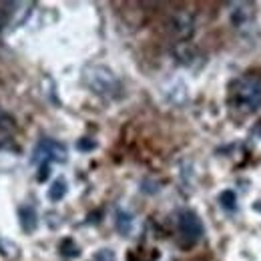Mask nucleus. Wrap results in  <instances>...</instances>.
Wrapping results in <instances>:
<instances>
[{"label":"nucleus","mask_w":261,"mask_h":261,"mask_svg":"<svg viewBox=\"0 0 261 261\" xmlns=\"http://www.w3.org/2000/svg\"><path fill=\"white\" fill-rule=\"evenodd\" d=\"M229 105L239 115H251L261 109V74L245 72L229 85Z\"/></svg>","instance_id":"1"},{"label":"nucleus","mask_w":261,"mask_h":261,"mask_svg":"<svg viewBox=\"0 0 261 261\" xmlns=\"http://www.w3.org/2000/svg\"><path fill=\"white\" fill-rule=\"evenodd\" d=\"M83 81L85 85L98 97L115 98L121 95L123 85L119 76L105 65H89L83 70Z\"/></svg>","instance_id":"2"},{"label":"nucleus","mask_w":261,"mask_h":261,"mask_svg":"<svg viewBox=\"0 0 261 261\" xmlns=\"http://www.w3.org/2000/svg\"><path fill=\"white\" fill-rule=\"evenodd\" d=\"M66 147L61 145L55 139H40L34 147L33 161L36 165H50V163H65L66 161Z\"/></svg>","instance_id":"3"},{"label":"nucleus","mask_w":261,"mask_h":261,"mask_svg":"<svg viewBox=\"0 0 261 261\" xmlns=\"http://www.w3.org/2000/svg\"><path fill=\"white\" fill-rule=\"evenodd\" d=\"M169 33L179 42H189V38L195 34V16L189 10H175L169 16Z\"/></svg>","instance_id":"4"},{"label":"nucleus","mask_w":261,"mask_h":261,"mask_svg":"<svg viewBox=\"0 0 261 261\" xmlns=\"http://www.w3.org/2000/svg\"><path fill=\"white\" fill-rule=\"evenodd\" d=\"M177 227H179L181 237L189 245L197 243L203 237V223H201V219H199L195 211H181L179 217H177Z\"/></svg>","instance_id":"5"},{"label":"nucleus","mask_w":261,"mask_h":261,"mask_svg":"<svg viewBox=\"0 0 261 261\" xmlns=\"http://www.w3.org/2000/svg\"><path fill=\"white\" fill-rule=\"evenodd\" d=\"M18 215H20V227L27 233H34V229L38 227V213L33 205H22L18 209Z\"/></svg>","instance_id":"6"},{"label":"nucleus","mask_w":261,"mask_h":261,"mask_svg":"<svg viewBox=\"0 0 261 261\" xmlns=\"http://www.w3.org/2000/svg\"><path fill=\"white\" fill-rule=\"evenodd\" d=\"M66 191H68L66 181L61 177V179H57V181L50 185V189H48V199H50V201H61V199L66 195Z\"/></svg>","instance_id":"7"},{"label":"nucleus","mask_w":261,"mask_h":261,"mask_svg":"<svg viewBox=\"0 0 261 261\" xmlns=\"http://www.w3.org/2000/svg\"><path fill=\"white\" fill-rule=\"evenodd\" d=\"M10 135H12V119L4 111H0V145H4Z\"/></svg>","instance_id":"8"},{"label":"nucleus","mask_w":261,"mask_h":261,"mask_svg":"<svg viewBox=\"0 0 261 261\" xmlns=\"http://www.w3.org/2000/svg\"><path fill=\"white\" fill-rule=\"evenodd\" d=\"M117 229L123 235H129L130 229H133V217H130V213H125V211H119L117 213Z\"/></svg>","instance_id":"9"},{"label":"nucleus","mask_w":261,"mask_h":261,"mask_svg":"<svg viewBox=\"0 0 261 261\" xmlns=\"http://www.w3.org/2000/svg\"><path fill=\"white\" fill-rule=\"evenodd\" d=\"M219 205L223 207V209H227V211H233L235 207H237V197L233 191H223L221 195H219Z\"/></svg>","instance_id":"10"},{"label":"nucleus","mask_w":261,"mask_h":261,"mask_svg":"<svg viewBox=\"0 0 261 261\" xmlns=\"http://www.w3.org/2000/svg\"><path fill=\"white\" fill-rule=\"evenodd\" d=\"M93 261H115V257H113V253L109 249H102V251H98L97 255L93 257Z\"/></svg>","instance_id":"11"},{"label":"nucleus","mask_w":261,"mask_h":261,"mask_svg":"<svg viewBox=\"0 0 261 261\" xmlns=\"http://www.w3.org/2000/svg\"><path fill=\"white\" fill-rule=\"evenodd\" d=\"M79 147H81V149H93V147H95V143H87V141H81V143H79Z\"/></svg>","instance_id":"12"}]
</instances>
